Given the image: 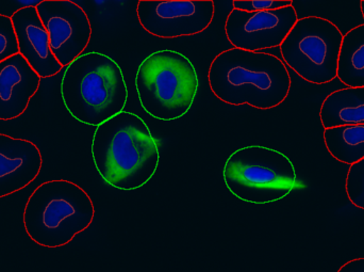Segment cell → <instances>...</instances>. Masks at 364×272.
Instances as JSON below:
<instances>
[{
    "label": "cell",
    "instance_id": "d6986e66",
    "mask_svg": "<svg viewBox=\"0 0 364 272\" xmlns=\"http://www.w3.org/2000/svg\"><path fill=\"white\" fill-rule=\"evenodd\" d=\"M289 6H293V2L288 0H235L232 1L235 10L248 13L278 10Z\"/></svg>",
    "mask_w": 364,
    "mask_h": 272
},
{
    "label": "cell",
    "instance_id": "ba28073f",
    "mask_svg": "<svg viewBox=\"0 0 364 272\" xmlns=\"http://www.w3.org/2000/svg\"><path fill=\"white\" fill-rule=\"evenodd\" d=\"M212 0H140V25L157 38H174L205 31L214 17Z\"/></svg>",
    "mask_w": 364,
    "mask_h": 272
},
{
    "label": "cell",
    "instance_id": "8992f818",
    "mask_svg": "<svg viewBox=\"0 0 364 272\" xmlns=\"http://www.w3.org/2000/svg\"><path fill=\"white\" fill-rule=\"evenodd\" d=\"M223 177L233 196L252 204L282 200L299 186L290 158L262 145H248L233 152L225 162Z\"/></svg>",
    "mask_w": 364,
    "mask_h": 272
},
{
    "label": "cell",
    "instance_id": "8fae6325",
    "mask_svg": "<svg viewBox=\"0 0 364 272\" xmlns=\"http://www.w3.org/2000/svg\"><path fill=\"white\" fill-rule=\"evenodd\" d=\"M13 27L16 36L18 53L25 58L41 78H49L61 72L50 48V40L34 6H25L13 13Z\"/></svg>",
    "mask_w": 364,
    "mask_h": 272
},
{
    "label": "cell",
    "instance_id": "ffe728a7",
    "mask_svg": "<svg viewBox=\"0 0 364 272\" xmlns=\"http://www.w3.org/2000/svg\"><path fill=\"white\" fill-rule=\"evenodd\" d=\"M338 272H364V258L350 261L344 264Z\"/></svg>",
    "mask_w": 364,
    "mask_h": 272
},
{
    "label": "cell",
    "instance_id": "277c9868",
    "mask_svg": "<svg viewBox=\"0 0 364 272\" xmlns=\"http://www.w3.org/2000/svg\"><path fill=\"white\" fill-rule=\"evenodd\" d=\"M94 216L93 201L83 188L68 179H51L38 185L28 198L23 222L34 244L55 249L89 229Z\"/></svg>",
    "mask_w": 364,
    "mask_h": 272
},
{
    "label": "cell",
    "instance_id": "2e32d148",
    "mask_svg": "<svg viewBox=\"0 0 364 272\" xmlns=\"http://www.w3.org/2000/svg\"><path fill=\"white\" fill-rule=\"evenodd\" d=\"M324 142L335 159L352 166L364 158V125L327 128Z\"/></svg>",
    "mask_w": 364,
    "mask_h": 272
},
{
    "label": "cell",
    "instance_id": "7a4b0ae2",
    "mask_svg": "<svg viewBox=\"0 0 364 272\" xmlns=\"http://www.w3.org/2000/svg\"><path fill=\"white\" fill-rule=\"evenodd\" d=\"M214 95L233 106L276 108L288 98L291 76L284 62L264 51L230 48L218 53L208 72Z\"/></svg>",
    "mask_w": 364,
    "mask_h": 272
},
{
    "label": "cell",
    "instance_id": "9a60e30c",
    "mask_svg": "<svg viewBox=\"0 0 364 272\" xmlns=\"http://www.w3.org/2000/svg\"><path fill=\"white\" fill-rule=\"evenodd\" d=\"M337 78L348 88L364 87V23L343 36Z\"/></svg>",
    "mask_w": 364,
    "mask_h": 272
},
{
    "label": "cell",
    "instance_id": "52a82bcc",
    "mask_svg": "<svg viewBox=\"0 0 364 272\" xmlns=\"http://www.w3.org/2000/svg\"><path fill=\"white\" fill-rule=\"evenodd\" d=\"M343 36L328 19L303 17L280 45V53L284 64L304 80L325 85L337 78Z\"/></svg>",
    "mask_w": 364,
    "mask_h": 272
},
{
    "label": "cell",
    "instance_id": "ac0fdd59",
    "mask_svg": "<svg viewBox=\"0 0 364 272\" xmlns=\"http://www.w3.org/2000/svg\"><path fill=\"white\" fill-rule=\"evenodd\" d=\"M18 53L16 36L11 16L0 14V62Z\"/></svg>",
    "mask_w": 364,
    "mask_h": 272
},
{
    "label": "cell",
    "instance_id": "9c48e42d",
    "mask_svg": "<svg viewBox=\"0 0 364 272\" xmlns=\"http://www.w3.org/2000/svg\"><path fill=\"white\" fill-rule=\"evenodd\" d=\"M50 40V48L63 68L87 49L92 26L85 11L70 0H41L36 6Z\"/></svg>",
    "mask_w": 364,
    "mask_h": 272
},
{
    "label": "cell",
    "instance_id": "30bf717a",
    "mask_svg": "<svg viewBox=\"0 0 364 272\" xmlns=\"http://www.w3.org/2000/svg\"><path fill=\"white\" fill-rule=\"evenodd\" d=\"M297 21L293 6L252 13L232 9L225 23V33L233 48L264 51L280 47Z\"/></svg>",
    "mask_w": 364,
    "mask_h": 272
},
{
    "label": "cell",
    "instance_id": "3957f363",
    "mask_svg": "<svg viewBox=\"0 0 364 272\" xmlns=\"http://www.w3.org/2000/svg\"><path fill=\"white\" fill-rule=\"evenodd\" d=\"M60 92L68 113L93 127L124 111L128 100L121 66L97 51L82 53L66 66Z\"/></svg>",
    "mask_w": 364,
    "mask_h": 272
},
{
    "label": "cell",
    "instance_id": "7c38bea8",
    "mask_svg": "<svg viewBox=\"0 0 364 272\" xmlns=\"http://www.w3.org/2000/svg\"><path fill=\"white\" fill-rule=\"evenodd\" d=\"M42 166V154L32 141L0 134V199L28 187Z\"/></svg>",
    "mask_w": 364,
    "mask_h": 272
},
{
    "label": "cell",
    "instance_id": "4fadbf2b",
    "mask_svg": "<svg viewBox=\"0 0 364 272\" xmlns=\"http://www.w3.org/2000/svg\"><path fill=\"white\" fill-rule=\"evenodd\" d=\"M41 79L19 53L0 62V121L17 119L27 110Z\"/></svg>",
    "mask_w": 364,
    "mask_h": 272
},
{
    "label": "cell",
    "instance_id": "6da1fadb",
    "mask_svg": "<svg viewBox=\"0 0 364 272\" xmlns=\"http://www.w3.org/2000/svg\"><path fill=\"white\" fill-rule=\"evenodd\" d=\"M91 152L102 179L124 192L146 185L159 166L157 141L144 120L129 111L96 127Z\"/></svg>",
    "mask_w": 364,
    "mask_h": 272
},
{
    "label": "cell",
    "instance_id": "5b68a950",
    "mask_svg": "<svg viewBox=\"0 0 364 272\" xmlns=\"http://www.w3.org/2000/svg\"><path fill=\"white\" fill-rule=\"evenodd\" d=\"M196 68L186 56L164 49L145 58L136 75V89L145 113L174 121L190 110L198 91Z\"/></svg>",
    "mask_w": 364,
    "mask_h": 272
},
{
    "label": "cell",
    "instance_id": "44dd1931",
    "mask_svg": "<svg viewBox=\"0 0 364 272\" xmlns=\"http://www.w3.org/2000/svg\"><path fill=\"white\" fill-rule=\"evenodd\" d=\"M360 8H361V13H363V16L364 19V1L360 2Z\"/></svg>",
    "mask_w": 364,
    "mask_h": 272
},
{
    "label": "cell",
    "instance_id": "e0dca14e",
    "mask_svg": "<svg viewBox=\"0 0 364 272\" xmlns=\"http://www.w3.org/2000/svg\"><path fill=\"white\" fill-rule=\"evenodd\" d=\"M348 200L358 209H364V158L348 169L346 183Z\"/></svg>",
    "mask_w": 364,
    "mask_h": 272
},
{
    "label": "cell",
    "instance_id": "5bb4252c",
    "mask_svg": "<svg viewBox=\"0 0 364 272\" xmlns=\"http://www.w3.org/2000/svg\"><path fill=\"white\" fill-rule=\"evenodd\" d=\"M324 130L344 125H364V87L346 88L329 94L320 110Z\"/></svg>",
    "mask_w": 364,
    "mask_h": 272
}]
</instances>
